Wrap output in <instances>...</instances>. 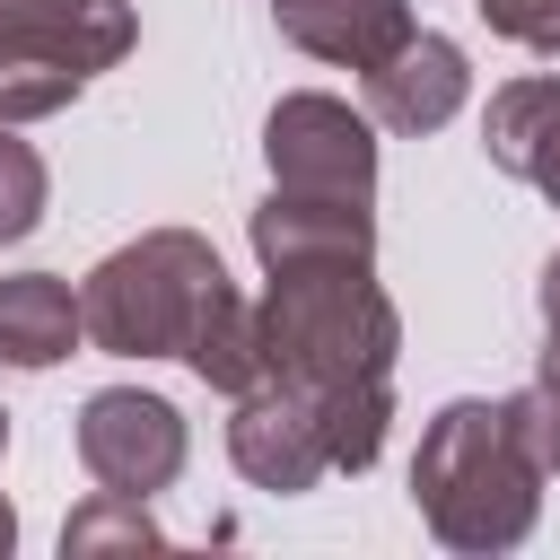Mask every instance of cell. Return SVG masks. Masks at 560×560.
Wrapping results in <instances>:
<instances>
[{
  "label": "cell",
  "mask_w": 560,
  "mask_h": 560,
  "mask_svg": "<svg viewBox=\"0 0 560 560\" xmlns=\"http://www.w3.org/2000/svg\"><path fill=\"white\" fill-rule=\"evenodd\" d=\"M88 341V324H79V289L61 280V271H18V280H0V359L9 368H52V359H70Z\"/></svg>",
  "instance_id": "7c38bea8"
},
{
  "label": "cell",
  "mask_w": 560,
  "mask_h": 560,
  "mask_svg": "<svg viewBox=\"0 0 560 560\" xmlns=\"http://www.w3.org/2000/svg\"><path fill=\"white\" fill-rule=\"evenodd\" d=\"M228 455H236V472H245L254 490H280V499L315 490V481L332 472V455H324V420H315V394H306V385H280V376H262L254 394H236Z\"/></svg>",
  "instance_id": "8992f818"
},
{
  "label": "cell",
  "mask_w": 560,
  "mask_h": 560,
  "mask_svg": "<svg viewBox=\"0 0 560 560\" xmlns=\"http://www.w3.org/2000/svg\"><path fill=\"white\" fill-rule=\"evenodd\" d=\"M464 96H472L464 44H446V35H429V26H411V35L368 70V122H376V131H402V140L455 122Z\"/></svg>",
  "instance_id": "52a82bcc"
},
{
  "label": "cell",
  "mask_w": 560,
  "mask_h": 560,
  "mask_svg": "<svg viewBox=\"0 0 560 560\" xmlns=\"http://www.w3.org/2000/svg\"><path fill=\"white\" fill-rule=\"evenodd\" d=\"M262 158H271V184L289 192H350V201H376V122L324 88H298L271 105L262 122Z\"/></svg>",
  "instance_id": "277c9868"
},
{
  "label": "cell",
  "mask_w": 560,
  "mask_h": 560,
  "mask_svg": "<svg viewBox=\"0 0 560 560\" xmlns=\"http://www.w3.org/2000/svg\"><path fill=\"white\" fill-rule=\"evenodd\" d=\"M79 464L96 490H122V499H149L184 472V411L166 394H140V385H105L79 402Z\"/></svg>",
  "instance_id": "5b68a950"
},
{
  "label": "cell",
  "mask_w": 560,
  "mask_h": 560,
  "mask_svg": "<svg viewBox=\"0 0 560 560\" xmlns=\"http://www.w3.org/2000/svg\"><path fill=\"white\" fill-rule=\"evenodd\" d=\"M490 35L525 44V52H560V0H472Z\"/></svg>",
  "instance_id": "d6986e66"
},
{
  "label": "cell",
  "mask_w": 560,
  "mask_h": 560,
  "mask_svg": "<svg viewBox=\"0 0 560 560\" xmlns=\"http://www.w3.org/2000/svg\"><path fill=\"white\" fill-rule=\"evenodd\" d=\"M9 551H18V508L0 499V560H9Z\"/></svg>",
  "instance_id": "ffe728a7"
},
{
  "label": "cell",
  "mask_w": 560,
  "mask_h": 560,
  "mask_svg": "<svg viewBox=\"0 0 560 560\" xmlns=\"http://www.w3.org/2000/svg\"><path fill=\"white\" fill-rule=\"evenodd\" d=\"M88 88V70L44 61V52H0V122H44Z\"/></svg>",
  "instance_id": "2e32d148"
},
{
  "label": "cell",
  "mask_w": 560,
  "mask_h": 560,
  "mask_svg": "<svg viewBox=\"0 0 560 560\" xmlns=\"http://www.w3.org/2000/svg\"><path fill=\"white\" fill-rule=\"evenodd\" d=\"M131 9L122 0H0V52H44L70 70H114L131 52Z\"/></svg>",
  "instance_id": "9c48e42d"
},
{
  "label": "cell",
  "mask_w": 560,
  "mask_h": 560,
  "mask_svg": "<svg viewBox=\"0 0 560 560\" xmlns=\"http://www.w3.org/2000/svg\"><path fill=\"white\" fill-rule=\"evenodd\" d=\"M166 534H158V516H149V499H122V490H96L88 508H70V525H61V560H96V551H158Z\"/></svg>",
  "instance_id": "9a60e30c"
},
{
  "label": "cell",
  "mask_w": 560,
  "mask_h": 560,
  "mask_svg": "<svg viewBox=\"0 0 560 560\" xmlns=\"http://www.w3.org/2000/svg\"><path fill=\"white\" fill-rule=\"evenodd\" d=\"M481 149L490 166L525 175L551 210H560V70H534V79H508L481 114Z\"/></svg>",
  "instance_id": "8fae6325"
},
{
  "label": "cell",
  "mask_w": 560,
  "mask_h": 560,
  "mask_svg": "<svg viewBox=\"0 0 560 560\" xmlns=\"http://www.w3.org/2000/svg\"><path fill=\"white\" fill-rule=\"evenodd\" d=\"M411 508L420 525L464 551V560H490V551H516L542 516V464L516 446L508 429V402H446L429 429H420V455H411Z\"/></svg>",
  "instance_id": "6da1fadb"
},
{
  "label": "cell",
  "mask_w": 560,
  "mask_h": 560,
  "mask_svg": "<svg viewBox=\"0 0 560 560\" xmlns=\"http://www.w3.org/2000/svg\"><path fill=\"white\" fill-rule=\"evenodd\" d=\"M0 446H9V411H0Z\"/></svg>",
  "instance_id": "44dd1931"
},
{
  "label": "cell",
  "mask_w": 560,
  "mask_h": 560,
  "mask_svg": "<svg viewBox=\"0 0 560 560\" xmlns=\"http://www.w3.org/2000/svg\"><path fill=\"white\" fill-rule=\"evenodd\" d=\"M271 18H280V35L298 52H315L332 70H359V79L420 26L411 0H271Z\"/></svg>",
  "instance_id": "30bf717a"
},
{
  "label": "cell",
  "mask_w": 560,
  "mask_h": 560,
  "mask_svg": "<svg viewBox=\"0 0 560 560\" xmlns=\"http://www.w3.org/2000/svg\"><path fill=\"white\" fill-rule=\"evenodd\" d=\"M219 289H228V271H219L210 236H192V228H149V236L114 245V254L88 271L79 324H88V341L114 350V359H184V341H192V324L210 315Z\"/></svg>",
  "instance_id": "3957f363"
},
{
  "label": "cell",
  "mask_w": 560,
  "mask_h": 560,
  "mask_svg": "<svg viewBox=\"0 0 560 560\" xmlns=\"http://www.w3.org/2000/svg\"><path fill=\"white\" fill-rule=\"evenodd\" d=\"M254 254H262V271L376 262V210L350 201V192H289V184H271V201L254 210Z\"/></svg>",
  "instance_id": "ba28073f"
},
{
  "label": "cell",
  "mask_w": 560,
  "mask_h": 560,
  "mask_svg": "<svg viewBox=\"0 0 560 560\" xmlns=\"http://www.w3.org/2000/svg\"><path fill=\"white\" fill-rule=\"evenodd\" d=\"M44 219V158L18 140V122H0V245L35 236Z\"/></svg>",
  "instance_id": "e0dca14e"
},
{
  "label": "cell",
  "mask_w": 560,
  "mask_h": 560,
  "mask_svg": "<svg viewBox=\"0 0 560 560\" xmlns=\"http://www.w3.org/2000/svg\"><path fill=\"white\" fill-rule=\"evenodd\" d=\"M324 420V455L332 472H368L385 455V420H394V376H359V385H324L315 394Z\"/></svg>",
  "instance_id": "5bb4252c"
},
{
  "label": "cell",
  "mask_w": 560,
  "mask_h": 560,
  "mask_svg": "<svg viewBox=\"0 0 560 560\" xmlns=\"http://www.w3.org/2000/svg\"><path fill=\"white\" fill-rule=\"evenodd\" d=\"M508 429H516V446H525V455L542 464V481H551V472H560V385H542V376L516 385V394H508Z\"/></svg>",
  "instance_id": "ac0fdd59"
},
{
  "label": "cell",
  "mask_w": 560,
  "mask_h": 560,
  "mask_svg": "<svg viewBox=\"0 0 560 560\" xmlns=\"http://www.w3.org/2000/svg\"><path fill=\"white\" fill-rule=\"evenodd\" d=\"M184 368H192L210 394H254V385H262V315H254L236 289H219L210 315H201L192 341H184Z\"/></svg>",
  "instance_id": "4fadbf2b"
},
{
  "label": "cell",
  "mask_w": 560,
  "mask_h": 560,
  "mask_svg": "<svg viewBox=\"0 0 560 560\" xmlns=\"http://www.w3.org/2000/svg\"><path fill=\"white\" fill-rule=\"evenodd\" d=\"M262 376L280 385H359V376H394L402 350V315L394 298L368 280V262H298L271 271L262 289Z\"/></svg>",
  "instance_id": "7a4b0ae2"
}]
</instances>
